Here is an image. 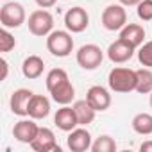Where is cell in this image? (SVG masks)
I'll list each match as a JSON object with an SVG mask.
<instances>
[{
	"mask_svg": "<svg viewBox=\"0 0 152 152\" xmlns=\"http://www.w3.org/2000/svg\"><path fill=\"white\" fill-rule=\"evenodd\" d=\"M66 79H68V73H66L63 68H54V70H50V72L47 73V79H45L47 90L50 91L54 86H57L59 83H63V81H66Z\"/></svg>",
	"mask_w": 152,
	"mask_h": 152,
	"instance_id": "cell-23",
	"label": "cell"
},
{
	"mask_svg": "<svg viewBox=\"0 0 152 152\" xmlns=\"http://www.w3.org/2000/svg\"><path fill=\"white\" fill-rule=\"evenodd\" d=\"M16 47V39H15V36L4 27L2 31H0V52H9V50H13Z\"/></svg>",
	"mask_w": 152,
	"mask_h": 152,
	"instance_id": "cell-24",
	"label": "cell"
},
{
	"mask_svg": "<svg viewBox=\"0 0 152 152\" xmlns=\"http://www.w3.org/2000/svg\"><path fill=\"white\" fill-rule=\"evenodd\" d=\"M47 50L56 57H68L73 50V38L70 31H52L47 36Z\"/></svg>",
	"mask_w": 152,
	"mask_h": 152,
	"instance_id": "cell-2",
	"label": "cell"
},
{
	"mask_svg": "<svg viewBox=\"0 0 152 152\" xmlns=\"http://www.w3.org/2000/svg\"><path fill=\"white\" fill-rule=\"evenodd\" d=\"M38 131H39L38 124L34 122V118L29 116V120H20V122L15 124V127H13V136H15L16 141H20V143H29V145H31V143L34 141V138L38 136Z\"/></svg>",
	"mask_w": 152,
	"mask_h": 152,
	"instance_id": "cell-9",
	"label": "cell"
},
{
	"mask_svg": "<svg viewBox=\"0 0 152 152\" xmlns=\"http://www.w3.org/2000/svg\"><path fill=\"white\" fill-rule=\"evenodd\" d=\"M64 25L73 34H79V32L86 31L88 25H90V15H88V11L84 7H79V6L68 9L66 15H64Z\"/></svg>",
	"mask_w": 152,
	"mask_h": 152,
	"instance_id": "cell-7",
	"label": "cell"
},
{
	"mask_svg": "<svg viewBox=\"0 0 152 152\" xmlns=\"http://www.w3.org/2000/svg\"><path fill=\"white\" fill-rule=\"evenodd\" d=\"M136 13H138L140 20L150 22L152 20V0H141V2L136 6Z\"/></svg>",
	"mask_w": 152,
	"mask_h": 152,
	"instance_id": "cell-26",
	"label": "cell"
},
{
	"mask_svg": "<svg viewBox=\"0 0 152 152\" xmlns=\"http://www.w3.org/2000/svg\"><path fill=\"white\" fill-rule=\"evenodd\" d=\"M118 2H120L124 7H131V6H138L141 0H118Z\"/></svg>",
	"mask_w": 152,
	"mask_h": 152,
	"instance_id": "cell-29",
	"label": "cell"
},
{
	"mask_svg": "<svg viewBox=\"0 0 152 152\" xmlns=\"http://www.w3.org/2000/svg\"><path fill=\"white\" fill-rule=\"evenodd\" d=\"M134 47L132 45H129L127 41H124V39H116V41H113L109 47H107V57H109V61L111 63H116V64H122V63H127L132 56H134Z\"/></svg>",
	"mask_w": 152,
	"mask_h": 152,
	"instance_id": "cell-10",
	"label": "cell"
},
{
	"mask_svg": "<svg viewBox=\"0 0 152 152\" xmlns=\"http://www.w3.org/2000/svg\"><path fill=\"white\" fill-rule=\"evenodd\" d=\"M136 91L141 95H148L152 91V70L150 68H140L136 70Z\"/></svg>",
	"mask_w": 152,
	"mask_h": 152,
	"instance_id": "cell-21",
	"label": "cell"
},
{
	"mask_svg": "<svg viewBox=\"0 0 152 152\" xmlns=\"http://www.w3.org/2000/svg\"><path fill=\"white\" fill-rule=\"evenodd\" d=\"M102 25L106 31H122L127 25V11L122 4H111L102 13Z\"/></svg>",
	"mask_w": 152,
	"mask_h": 152,
	"instance_id": "cell-6",
	"label": "cell"
},
{
	"mask_svg": "<svg viewBox=\"0 0 152 152\" xmlns=\"http://www.w3.org/2000/svg\"><path fill=\"white\" fill-rule=\"evenodd\" d=\"M34 2L41 7V9H48V7H54L57 0H34Z\"/></svg>",
	"mask_w": 152,
	"mask_h": 152,
	"instance_id": "cell-27",
	"label": "cell"
},
{
	"mask_svg": "<svg viewBox=\"0 0 152 152\" xmlns=\"http://www.w3.org/2000/svg\"><path fill=\"white\" fill-rule=\"evenodd\" d=\"M48 93L52 95V100L57 102V104H61V106H68V104L75 99V88H73V84L70 83V79L59 83V84L54 86Z\"/></svg>",
	"mask_w": 152,
	"mask_h": 152,
	"instance_id": "cell-15",
	"label": "cell"
},
{
	"mask_svg": "<svg viewBox=\"0 0 152 152\" xmlns=\"http://www.w3.org/2000/svg\"><path fill=\"white\" fill-rule=\"evenodd\" d=\"M27 27H29L31 34H34L38 38H45L54 31V16L47 9L32 11L27 20Z\"/></svg>",
	"mask_w": 152,
	"mask_h": 152,
	"instance_id": "cell-3",
	"label": "cell"
},
{
	"mask_svg": "<svg viewBox=\"0 0 152 152\" xmlns=\"http://www.w3.org/2000/svg\"><path fill=\"white\" fill-rule=\"evenodd\" d=\"M50 115V100L45 95H32L29 102V116L34 120H43Z\"/></svg>",
	"mask_w": 152,
	"mask_h": 152,
	"instance_id": "cell-17",
	"label": "cell"
},
{
	"mask_svg": "<svg viewBox=\"0 0 152 152\" xmlns=\"http://www.w3.org/2000/svg\"><path fill=\"white\" fill-rule=\"evenodd\" d=\"M45 70V63L39 56H29L23 59L22 63V73H23V77L25 79H38L41 77V73Z\"/></svg>",
	"mask_w": 152,
	"mask_h": 152,
	"instance_id": "cell-18",
	"label": "cell"
},
{
	"mask_svg": "<svg viewBox=\"0 0 152 152\" xmlns=\"http://www.w3.org/2000/svg\"><path fill=\"white\" fill-rule=\"evenodd\" d=\"M138 61L147 66V68H152V41H147L140 47L138 50Z\"/></svg>",
	"mask_w": 152,
	"mask_h": 152,
	"instance_id": "cell-25",
	"label": "cell"
},
{
	"mask_svg": "<svg viewBox=\"0 0 152 152\" xmlns=\"http://www.w3.org/2000/svg\"><path fill=\"white\" fill-rule=\"evenodd\" d=\"M148 102H150V107H152V91H150V100Z\"/></svg>",
	"mask_w": 152,
	"mask_h": 152,
	"instance_id": "cell-31",
	"label": "cell"
},
{
	"mask_svg": "<svg viewBox=\"0 0 152 152\" xmlns=\"http://www.w3.org/2000/svg\"><path fill=\"white\" fill-rule=\"evenodd\" d=\"M91 150L93 152H115L116 150V141L107 136V134H102L99 136L93 143H91Z\"/></svg>",
	"mask_w": 152,
	"mask_h": 152,
	"instance_id": "cell-22",
	"label": "cell"
},
{
	"mask_svg": "<svg viewBox=\"0 0 152 152\" xmlns=\"http://www.w3.org/2000/svg\"><path fill=\"white\" fill-rule=\"evenodd\" d=\"M120 39L127 41L129 45H132L134 48L141 47L145 41V29L140 23H127L122 31H120Z\"/></svg>",
	"mask_w": 152,
	"mask_h": 152,
	"instance_id": "cell-16",
	"label": "cell"
},
{
	"mask_svg": "<svg viewBox=\"0 0 152 152\" xmlns=\"http://www.w3.org/2000/svg\"><path fill=\"white\" fill-rule=\"evenodd\" d=\"M140 150L141 152H152V141H143L140 145Z\"/></svg>",
	"mask_w": 152,
	"mask_h": 152,
	"instance_id": "cell-30",
	"label": "cell"
},
{
	"mask_svg": "<svg viewBox=\"0 0 152 152\" xmlns=\"http://www.w3.org/2000/svg\"><path fill=\"white\" fill-rule=\"evenodd\" d=\"M0 64H2V81H6V79H7V72H9V64H7L6 59L0 61Z\"/></svg>",
	"mask_w": 152,
	"mask_h": 152,
	"instance_id": "cell-28",
	"label": "cell"
},
{
	"mask_svg": "<svg viewBox=\"0 0 152 152\" xmlns=\"http://www.w3.org/2000/svg\"><path fill=\"white\" fill-rule=\"evenodd\" d=\"M73 111L77 115V120H79V125H90L93 120H95V115L97 111L91 107V104L84 99V100H75L73 102Z\"/></svg>",
	"mask_w": 152,
	"mask_h": 152,
	"instance_id": "cell-19",
	"label": "cell"
},
{
	"mask_svg": "<svg viewBox=\"0 0 152 152\" xmlns=\"http://www.w3.org/2000/svg\"><path fill=\"white\" fill-rule=\"evenodd\" d=\"M0 23L6 29H18L25 23V9L18 2H7L0 7Z\"/></svg>",
	"mask_w": 152,
	"mask_h": 152,
	"instance_id": "cell-5",
	"label": "cell"
},
{
	"mask_svg": "<svg viewBox=\"0 0 152 152\" xmlns=\"http://www.w3.org/2000/svg\"><path fill=\"white\" fill-rule=\"evenodd\" d=\"M32 91L27 88H20L16 91H13L11 99H9V107L13 111V115L16 116H29V102L32 99Z\"/></svg>",
	"mask_w": 152,
	"mask_h": 152,
	"instance_id": "cell-11",
	"label": "cell"
},
{
	"mask_svg": "<svg viewBox=\"0 0 152 152\" xmlns=\"http://www.w3.org/2000/svg\"><path fill=\"white\" fill-rule=\"evenodd\" d=\"M31 147L36 150V152H50V150H61L57 141H56V136L54 132L48 129V127H39L38 131V136L34 138V141L31 143Z\"/></svg>",
	"mask_w": 152,
	"mask_h": 152,
	"instance_id": "cell-13",
	"label": "cell"
},
{
	"mask_svg": "<svg viewBox=\"0 0 152 152\" xmlns=\"http://www.w3.org/2000/svg\"><path fill=\"white\" fill-rule=\"evenodd\" d=\"M109 90L115 93H131L136 91V70L116 66L107 75Z\"/></svg>",
	"mask_w": 152,
	"mask_h": 152,
	"instance_id": "cell-1",
	"label": "cell"
},
{
	"mask_svg": "<svg viewBox=\"0 0 152 152\" xmlns=\"http://www.w3.org/2000/svg\"><path fill=\"white\" fill-rule=\"evenodd\" d=\"M131 125H132L134 132H138L141 136H148V134H152V115L150 113H138V115H134Z\"/></svg>",
	"mask_w": 152,
	"mask_h": 152,
	"instance_id": "cell-20",
	"label": "cell"
},
{
	"mask_svg": "<svg viewBox=\"0 0 152 152\" xmlns=\"http://www.w3.org/2000/svg\"><path fill=\"white\" fill-rule=\"evenodd\" d=\"M75 59H77V64L83 70H97L104 61V52H102V48L99 45L88 43V45H83L77 50Z\"/></svg>",
	"mask_w": 152,
	"mask_h": 152,
	"instance_id": "cell-4",
	"label": "cell"
},
{
	"mask_svg": "<svg viewBox=\"0 0 152 152\" xmlns=\"http://www.w3.org/2000/svg\"><path fill=\"white\" fill-rule=\"evenodd\" d=\"M86 100L91 104V107L97 113H102V111L109 109V106H111V95L104 86H91L86 93Z\"/></svg>",
	"mask_w": 152,
	"mask_h": 152,
	"instance_id": "cell-12",
	"label": "cell"
},
{
	"mask_svg": "<svg viewBox=\"0 0 152 152\" xmlns=\"http://www.w3.org/2000/svg\"><path fill=\"white\" fill-rule=\"evenodd\" d=\"M54 124L57 125V129H61L64 132H70L79 125V120H77V115H75L73 107L63 106L61 109H57V113L54 116Z\"/></svg>",
	"mask_w": 152,
	"mask_h": 152,
	"instance_id": "cell-14",
	"label": "cell"
},
{
	"mask_svg": "<svg viewBox=\"0 0 152 152\" xmlns=\"http://www.w3.org/2000/svg\"><path fill=\"white\" fill-rule=\"evenodd\" d=\"M91 134L83 129V127H75L73 131H70L68 138H66V145L72 152H86L91 150Z\"/></svg>",
	"mask_w": 152,
	"mask_h": 152,
	"instance_id": "cell-8",
	"label": "cell"
}]
</instances>
